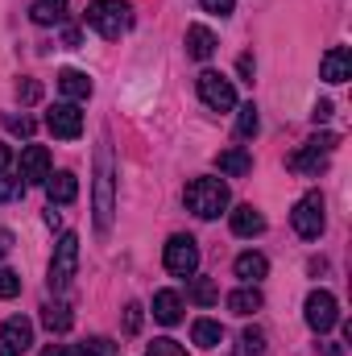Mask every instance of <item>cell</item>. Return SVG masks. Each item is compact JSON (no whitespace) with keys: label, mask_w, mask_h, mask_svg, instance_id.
Wrapping results in <instances>:
<instances>
[{"label":"cell","mask_w":352,"mask_h":356,"mask_svg":"<svg viewBox=\"0 0 352 356\" xmlns=\"http://www.w3.org/2000/svg\"><path fill=\"white\" fill-rule=\"evenodd\" d=\"M29 21L33 25H63L67 21V0H33Z\"/></svg>","instance_id":"ffe728a7"},{"label":"cell","mask_w":352,"mask_h":356,"mask_svg":"<svg viewBox=\"0 0 352 356\" xmlns=\"http://www.w3.org/2000/svg\"><path fill=\"white\" fill-rule=\"evenodd\" d=\"M8 166H13V149H8V145H4V141H0V175H4V170H8Z\"/></svg>","instance_id":"f35d334b"},{"label":"cell","mask_w":352,"mask_h":356,"mask_svg":"<svg viewBox=\"0 0 352 356\" xmlns=\"http://www.w3.org/2000/svg\"><path fill=\"white\" fill-rule=\"evenodd\" d=\"M17 91H21V99H25V104H38V99H42V88H38L33 79H25Z\"/></svg>","instance_id":"e575fe53"},{"label":"cell","mask_w":352,"mask_h":356,"mask_svg":"<svg viewBox=\"0 0 352 356\" xmlns=\"http://www.w3.org/2000/svg\"><path fill=\"white\" fill-rule=\"evenodd\" d=\"M216 170L228 178H245L253 170V154L249 149H241V145H232V149H220L216 154Z\"/></svg>","instance_id":"5bb4252c"},{"label":"cell","mask_w":352,"mask_h":356,"mask_svg":"<svg viewBox=\"0 0 352 356\" xmlns=\"http://www.w3.org/2000/svg\"><path fill=\"white\" fill-rule=\"evenodd\" d=\"M182 203H186L191 216H199V220H216V216L232 203V191H228L224 178H195V182H186Z\"/></svg>","instance_id":"6da1fadb"},{"label":"cell","mask_w":352,"mask_h":356,"mask_svg":"<svg viewBox=\"0 0 352 356\" xmlns=\"http://www.w3.org/2000/svg\"><path fill=\"white\" fill-rule=\"evenodd\" d=\"M228 311H232V315H253V311H262V290H257V286L232 290V294H228Z\"/></svg>","instance_id":"7402d4cb"},{"label":"cell","mask_w":352,"mask_h":356,"mask_svg":"<svg viewBox=\"0 0 352 356\" xmlns=\"http://www.w3.org/2000/svg\"><path fill=\"white\" fill-rule=\"evenodd\" d=\"M75 269H79V236L75 232H63L58 245H54V257H50V290L63 294L71 282H75Z\"/></svg>","instance_id":"5b68a950"},{"label":"cell","mask_w":352,"mask_h":356,"mask_svg":"<svg viewBox=\"0 0 352 356\" xmlns=\"http://www.w3.org/2000/svg\"><path fill=\"white\" fill-rule=\"evenodd\" d=\"M237 356H265V336L262 327H249V332H241V348Z\"/></svg>","instance_id":"4316f807"},{"label":"cell","mask_w":352,"mask_h":356,"mask_svg":"<svg viewBox=\"0 0 352 356\" xmlns=\"http://www.w3.org/2000/svg\"><path fill=\"white\" fill-rule=\"evenodd\" d=\"M42 323H46L50 332H67V327H71V307H67V302H46V307H42Z\"/></svg>","instance_id":"cb8c5ba5"},{"label":"cell","mask_w":352,"mask_h":356,"mask_svg":"<svg viewBox=\"0 0 352 356\" xmlns=\"http://www.w3.org/2000/svg\"><path fill=\"white\" fill-rule=\"evenodd\" d=\"M46 195H50V203H75L79 199V178L71 170H58V175L46 178Z\"/></svg>","instance_id":"2e32d148"},{"label":"cell","mask_w":352,"mask_h":356,"mask_svg":"<svg viewBox=\"0 0 352 356\" xmlns=\"http://www.w3.org/2000/svg\"><path fill=\"white\" fill-rule=\"evenodd\" d=\"M33 344V323L25 315H13L4 327H0V356H25Z\"/></svg>","instance_id":"8fae6325"},{"label":"cell","mask_w":352,"mask_h":356,"mask_svg":"<svg viewBox=\"0 0 352 356\" xmlns=\"http://www.w3.org/2000/svg\"><path fill=\"white\" fill-rule=\"evenodd\" d=\"M232 269H237V277H241L245 286H253V282H262L265 273H269V261H265L262 253H241Z\"/></svg>","instance_id":"44dd1931"},{"label":"cell","mask_w":352,"mask_h":356,"mask_svg":"<svg viewBox=\"0 0 352 356\" xmlns=\"http://www.w3.org/2000/svg\"><path fill=\"white\" fill-rule=\"evenodd\" d=\"M290 224H294V232H298L303 241H319V236H323V224H328V216H323V195H319V191H307V195L294 203Z\"/></svg>","instance_id":"8992f818"},{"label":"cell","mask_w":352,"mask_h":356,"mask_svg":"<svg viewBox=\"0 0 352 356\" xmlns=\"http://www.w3.org/2000/svg\"><path fill=\"white\" fill-rule=\"evenodd\" d=\"M88 25L99 38L112 42V38H120L133 25V8L125 0H95V4H88Z\"/></svg>","instance_id":"3957f363"},{"label":"cell","mask_w":352,"mask_h":356,"mask_svg":"<svg viewBox=\"0 0 352 356\" xmlns=\"http://www.w3.org/2000/svg\"><path fill=\"white\" fill-rule=\"evenodd\" d=\"M319 75H323L328 83H344L352 75V50L349 46H332V50L323 54V63H319Z\"/></svg>","instance_id":"4fadbf2b"},{"label":"cell","mask_w":352,"mask_h":356,"mask_svg":"<svg viewBox=\"0 0 352 356\" xmlns=\"http://www.w3.org/2000/svg\"><path fill=\"white\" fill-rule=\"evenodd\" d=\"M257 129H262V116H257V108H253V104H245V108L237 112V137H241V141H249V137H257Z\"/></svg>","instance_id":"d4e9b609"},{"label":"cell","mask_w":352,"mask_h":356,"mask_svg":"<svg viewBox=\"0 0 352 356\" xmlns=\"http://www.w3.org/2000/svg\"><path fill=\"white\" fill-rule=\"evenodd\" d=\"M8 133H21V137H33V120L29 116H4Z\"/></svg>","instance_id":"1f68e13d"},{"label":"cell","mask_w":352,"mask_h":356,"mask_svg":"<svg viewBox=\"0 0 352 356\" xmlns=\"http://www.w3.org/2000/svg\"><path fill=\"white\" fill-rule=\"evenodd\" d=\"M21 294V277L13 269H0V298H17Z\"/></svg>","instance_id":"4dcf8cb0"},{"label":"cell","mask_w":352,"mask_h":356,"mask_svg":"<svg viewBox=\"0 0 352 356\" xmlns=\"http://www.w3.org/2000/svg\"><path fill=\"white\" fill-rule=\"evenodd\" d=\"M112 211H116V166H112V149L104 141L95 149V232L112 228Z\"/></svg>","instance_id":"7a4b0ae2"},{"label":"cell","mask_w":352,"mask_h":356,"mask_svg":"<svg viewBox=\"0 0 352 356\" xmlns=\"http://www.w3.org/2000/svg\"><path fill=\"white\" fill-rule=\"evenodd\" d=\"M46 129H50L58 141H75V137L83 133V112H79L75 104H54V108L46 112Z\"/></svg>","instance_id":"30bf717a"},{"label":"cell","mask_w":352,"mask_h":356,"mask_svg":"<svg viewBox=\"0 0 352 356\" xmlns=\"http://www.w3.org/2000/svg\"><path fill=\"white\" fill-rule=\"evenodd\" d=\"M17 178L25 186H38L50 178V149L46 145H25L21 149V166H17Z\"/></svg>","instance_id":"7c38bea8"},{"label":"cell","mask_w":352,"mask_h":356,"mask_svg":"<svg viewBox=\"0 0 352 356\" xmlns=\"http://www.w3.org/2000/svg\"><path fill=\"white\" fill-rule=\"evenodd\" d=\"M21 191H25V182H21L17 175H8V170L0 175V203H8V199H17Z\"/></svg>","instance_id":"f1b7e54d"},{"label":"cell","mask_w":352,"mask_h":356,"mask_svg":"<svg viewBox=\"0 0 352 356\" xmlns=\"http://www.w3.org/2000/svg\"><path fill=\"white\" fill-rule=\"evenodd\" d=\"M186 54L199 58V63H207L216 54V33L207 25H186Z\"/></svg>","instance_id":"9a60e30c"},{"label":"cell","mask_w":352,"mask_h":356,"mask_svg":"<svg viewBox=\"0 0 352 356\" xmlns=\"http://www.w3.org/2000/svg\"><path fill=\"white\" fill-rule=\"evenodd\" d=\"M137 327H141V307H137V302H129V307H125V332L133 336Z\"/></svg>","instance_id":"d6a6232c"},{"label":"cell","mask_w":352,"mask_h":356,"mask_svg":"<svg viewBox=\"0 0 352 356\" xmlns=\"http://www.w3.org/2000/svg\"><path fill=\"white\" fill-rule=\"evenodd\" d=\"M199 99H203L211 112H232V108H237V88H232V79H224L220 71H203V75H199Z\"/></svg>","instance_id":"ba28073f"},{"label":"cell","mask_w":352,"mask_h":356,"mask_svg":"<svg viewBox=\"0 0 352 356\" xmlns=\"http://www.w3.org/2000/svg\"><path fill=\"white\" fill-rule=\"evenodd\" d=\"M145 356H186V348H182L178 340H166V336H162V340H154V344H150V353H145Z\"/></svg>","instance_id":"f546056e"},{"label":"cell","mask_w":352,"mask_h":356,"mask_svg":"<svg viewBox=\"0 0 352 356\" xmlns=\"http://www.w3.org/2000/svg\"><path fill=\"white\" fill-rule=\"evenodd\" d=\"M162 261H166V269L175 277H195V269H199V245H195V236H182V232L170 236Z\"/></svg>","instance_id":"52a82bcc"},{"label":"cell","mask_w":352,"mask_h":356,"mask_svg":"<svg viewBox=\"0 0 352 356\" xmlns=\"http://www.w3.org/2000/svg\"><path fill=\"white\" fill-rule=\"evenodd\" d=\"M191 340H195L199 348H220L224 327H220L216 319H195V323H191Z\"/></svg>","instance_id":"603a6c76"},{"label":"cell","mask_w":352,"mask_h":356,"mask_svg":"<svg viewBox=\"0 0 352 356\" xmlns=\"http://www.w3.org/2000/svg\"><path fill=\"white\" fill-rule=\"evenodd\" d=\"M332 154H336V133H319V137H311L298 154H290V170H294V175H307V178H319L328 170Z\"/></svg>","instance_id":"277c9868"},{"label":"cell","mask_w":352,"mask_h":356,"mask_svg":"<svg viewBox=\"0 0 352 356\" xmlns=\"http://www.w3.org/2000/svg\"><path fill=\"white\" fill-rule=\"evenodd\" d=\"M154 319L166 323V327H175L178 319H182V298H178L175 290H158L154 294Z\"/></svg>","instance_id":"d6986e66"},{"label":"cell","mask_w":352,"mask_h":356,"mask_svg":"<svg viewBox=\"0 0 352 356\" xmlns=\"http://www.w3.org/2000/svg\"><path fill=\"white\" fill-rule=\"evenodd\" d=\"M241 75H245V83H253V54H241Z\"/></svg>","instance_id":"d590c367"},{"label":"cell","mask_w":352,"mask_h":356,"mask_svg":"<svg viewBox=\"0 0 352 356\" xmlns=\"http://www.w3.org/2000/svg\"><path fill=\"white\" fill-rule=\"evenodd\" d=\"M207 13H216V17H228L232 8H237V0H199Z\"/></svg>","instance_id":"836d02e7"},{"label":"cell","mask_w":352,"mask_h":356,"mask_svg":"<svg viewBox=\"0 0 352 356\" xmlns=\"http://www.w3.org/2000/svg\"><path fill=\"white\" fill-rule=\"evenodd\" d=\"M232 232H237V236H262L265 216L253 207V203H241V207L232 211Z\"/></svg>","instance_id":"e0dca14e"},{"label":"cell","mask_w":352,"mask_h":356,"mask_svg":"<svg viewBox=\"0 0 352 356\" xmlns=\"http://www.w3.org/2000/svg\"><path fill=\"white\" fill-rule=\"evenodd\" d=\"M311 116H315V120H328V116H332V99H319V104H315V112H311Z\"/></svg>","instance_id":"74e56055"},{"label":"cell","mask_w":352,"mask_h":356,"mask_svg":"<svg viewBox=\"0 0 352 356\" xmlns=\"http://www.w3.org/2000/svg\"><path fill=\"white\" fill-rule=\"evenodd\" d=\"M8 249H13V232H8V228H0V257H4Z\"/></svg>","instance_id":"ab89813d"},{"label":"cell","mask_w":352,"mask_h":356,"mask_svg":"<svg viewBox=\"0 0 352 356\" xmlns=\"http://www.w3.org/2000/svg\"><path fill=\"white\" fill-rule=\"evenodd\" d=\"M58 91L67 95V104H79V99H88L91 95V79L83 75V71L67 67V71H58Z\"/></svg>","instance_id":"ac0fdd59"},{"label":"cell","mask_w":352,"mask_h":356,"mask_svg":"<svg viewBox=\"0 0 352 356\" xmlns=\"http://www.w3.org/2000/svg\"><path fill=\"white\" fill-rule=\"evenodd\" d=\"M42 356H79V353H75L71 344H50V348H46Z\"/></svg>","instance_id":"8d00e7d4"},{"label":"cell","mask_w":352,"mask_h":356,"mask_svg":"<svg viewBox=\"0 0 352 356\" xmlns=\"http://www.w3.org/2000/svg\"><path fill=\"white\" fill-rule=\"evenodd\" d=\"M79 356H116V344L108 340V336H91V340H83L79 348H75Z\"/></svg>","instance_id":"83f0119b"},{"label":"cell","mask_w":352,"mask_h":356,"mask_svg":"<svg viewBox=\"0 0 352 356\" xmlns=\"http://www.w3.org/2000/svg\"><path fill=\"white\" fill-rule=\"evenodd\" d=\"M303 315H307V327H311V332H319V336H323V332H332V327H336V319H340L336 294H332V290H311V294H307V311H303Z\"/></svg>","instance_id":"9c48e42d"},{"label":"cell","mask_w":352,"mask_h":356,"mask_svg":"<svg viewBox=\"0 0 352 356\" xmlns=\"http://www.w3.org/2000/svg\"><path fill=\"white\" fill-rule=\"evenodd\" d=\"M191 298H195L199 307H216V302H220V290H216L211 277H195V282H191Z\"/></svg>","instance_id":"484cf974"}]
</instances>
